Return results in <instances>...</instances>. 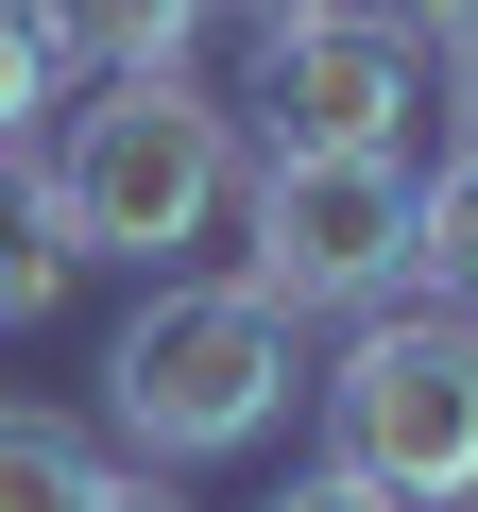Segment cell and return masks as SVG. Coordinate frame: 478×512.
Segmentation results:
<instances>
[{
	"mask_svg": "<svg viewBox=\"0 0 478 512\" xmlns=\"http://www.w3.org/2000/svg\"><path fill=\"white\" fill-rule=\"evenodd\" d=\"M222 0H35V52L86 69V86H137V69H188Z\"/></svg>",
	"mask_w": 478,
	"mask_h": 512,
	"instance_id": "8992f818",
	"label": "cell"
},
{
	"mask_svg": "<svg viewBox=\"0 0 478 512\" xmlns=\"http://www.w3.org/2000/svg\"><path fill=\"white\" fill-rule=\"evenodd\" d=\"M120 461L86 444V427H52V410H0V512H86Z\"/></svg>",
	"mask_w": 478,
	"mask_h": 512,
	"instance_id": "9c48e42d",
	"label": "cell"
},
{
	"mask_svg": "<svg viewBox=\"0 0 478 512\" xmlns=\"http://www.w3.org/2000/svg\"><path fill=\"white\" fill-rule=\"evenodd\" d=\"M376 18H393L410 52H461V35H478V0H376Z\"/></svg>",
	"mask_w": 478,
	"mask_h": 512,
	"instance_id": "8fae6325",
	"label": "cell"
},
{
	"mask_svg": "<svg viewBox=\"0 0 478 512\" xmlns=\"http://www.w3.org/2000/svg\"><path fill=\"white\" fill-rule=\"evenodd\" d=\"M86 274L69 256V222H52V188H35V154H0V325H52V291Z\"/></svg>",
	"mask_w": 478,
	"mask_h": 512,
	"instance_id": "52a82bcc",
	"label": "cell"
},
{
	"mask_svg": "<svg viewBox=\"0 0 478 512\" xmlns=\"http://www.w3.org/2000/svg\"><path fill=\"white\" fill-rule=\"evenodd\" d=\"M222 120L257 137V154H393V171H410V137H427V52L376 18V0H359V18H274Z\"/></svg>",
	"mask_w": 478,
	"mask_h": 512,
	"instance_id": "5b68a950",
	"label": "cell"
},
{
	"mask_svg": "<svg viewBox=\"0 0 478 512\" xmlns=\"http://www.w3.org/2000/svg\"><path fill=\"white\" fill-rule=\"evenodd\" d=\"M222 222H239V291H257L274 325L410 291V171L393 154H257Z\"/></svg>",
	"mask_w": 478,
	"mask_h": 512,
	"instance_id": "277c9868",
	"label": "cell"
},
{
	"mask_svg": "<svg viewBox=\"0 0 478 512\" xmlns=\"http://www.w3.org/2000/svg\"><path fill=\"white\" fill-rule=\"evenodd\" d=\"M86 512H188V495H171V478H137V461H120V478H103V495H86Z\"/></svg>",
	"mask_w": 478,
	"mask_h": 512,
	"instance_id": "5bb4252c",
	"label": "cell"
},
{
	"mask_svg": "<svg viewBox=\"0 0 478 512\" xmlns=\"http://www.w3.org/2000/svg\"><path fill=\"white\" fill-rule=\"evenodd\" d=\"M103 410H120L137 478L239 461V444H274V410H291V325L239 274H154V308L103 342Z\"/></svg>",
	"mask_w": 478,
	"mask_h": 512,
	"instance_id": "7a4b0ae2",
	"label": "cell"
},
{
	"mask_svg": "<svg viewBox=\"0 0 478 512\" xmlns=\"http://www.w3.org/2000/svg\"><path fill=\"white\" fill-rule=\"evenodd\" d=\"M325 478L393 495V512H461L478 495V325L393 291L359 308V342L325 359Z\"/></svg>",
	"mask_w": 478,
	"mask_h": 512,
	"instance_id": "3957f363",
	"label": "cell"
},
{
	"mask_svg": "<svg viewBox=\"0 0 478 512\" xmlns=\"http://www.w3.org/2000/svg\"><path fill=\"white\" fill-rule=\"evenodd\" d=\"M444 120H461V154H478V35L444 52Z\"/></svg>",
	"mask_w": 478,
	"mask_h": 512,
	"instance_id": "7c38bea8",
	"label": "cell"
},
{
	"mask_svg": "<svg viewBox=\"0 0 478 512\" xmlns=\"http://www.w3.org/2000/svg\"><path fill=\"white\" fill-rule=\"evenodd\" d=\"M69 69L35 52V0H0V154H35V103H52Z\"/></svg>",
	"mask_w": 478,
	"mask_h": 512,
	"instance_id": "30bf717a",
	"label": "cell"
},
{
	"mask_svg": "<svg viewBox=\"0 0 478 512\" xmlns=\"http://www.w3.org/2000/svg\"><path fill=\"white\" fill-rule=\"evenodd\" d=\"M274 18H359V0H257V35H274Z\"/></svg>",
	"mask_w": 478,
	"mask_h": 512,
	"instance_id": "9a60e30c",
	"label": "cell"
},
{
	"mask_svg": "<svg viewBox=\"0 0 478 512\" xmlns=\"http://www.w3.org/2000/svg\"><path fill=\"white\" fill-rule=\"evenodd\" d=\"M410 291L478 325V154H444V171L410 188Z\"/></svg>",
	"mask_w": 478,
	"mask_h": 512,
	"instance_id": "ba28073f",
	"label": "cell"
},
{
	"mask_svg": "<svg viewBox=\"0 0 478 512\" xmlns=\"http://www.w3.org/2000/svg\"><path fill=\"white\" fill-rule=\"evenodd\" d=\"M35 188H52L69 256H137V274H171V256L222 239V205H239V120H222L205 69H137V86L69 103V137L35 154Z\"/></svg>",
	"mask_w": 478,
	"mask_h": 512,
	"instance_id": "6da1fadb",
	"label": "cell"
},
{
	"mask_svg": "<svg viewBox=\"0 0 478 512\" xmlns=\"http://www.w3.org/2000/svg\"><path fill=\"white\" fill-rule=\"evenodd\" d=\"M274 512H393V495H359V478H291Z\"/></svg>",
	"mask_w": 478,
	"mask_h": 512,
	"instance_id": "4fadbf2b",
	"label": "cell"
}]
</instances>
